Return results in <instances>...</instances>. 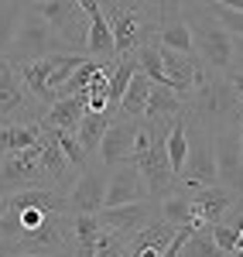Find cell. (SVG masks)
Instances as JSON below:
<instances>
[{"label":"cell","instance_id":"6da1fadb","mask_svg":"<svg viewBox=\"0 0 243 257\" xmlns=\"http://www.w3.org/2000/svg\"><path fill=\"white\" fill-rule=\"evenodd\" d=\"M182 117L188 123L209 131V134H219L226 127H236L240 123V96H236L233 82L226 79V76L205 72V79L195 86V93L185 99Z\"/></svg>","mask_w":243,"mask_h":257},{"label":"cell","instance_id":"7a4b0ae2","mask_svg":"<svg viewBox=\"0 0 243 257\" xmlns=\"http://www.w3.org/2000/svg\"><path fill=\"white\" fill-rule=\"evenodd\" d=\"M103 21L113 31V52L117 59L134 55L141 45L158 41V24H161L164 7L161 4H100Z\"/></svg>","mask_w":243,"mask_h":257},{"label":"cell","instance_id":"3957f363","mask_svg":"<svg viewBox=\"0 0 243 257\" xmlns=\"http://www.w3.org/2000/svg\"><path fill=\"white\" fill-rule=\"evenodd\" d=\"M178 11H182V21L188 24L192 48L202 62V69L216 72V76H226L236 65V41L219 28V21L205 11V4L202 7H178Z\"/></svg>","mask_w":243,"mask_h":257},{"label":"cell","instance_id":"277c9868","mask_svg":"<svg viewBox=\"0 0 243 257\" xmlns=\"http://www.w3.org/2000/svg\"><path fill=\"white\" fill-rule=\"evenodd\" d=\"M45 55H59V38H55V31L35 14V7H24V11H21V21H18V31H14V41H11L4 62H11V65L18 69L24 62H38V59H45Z\"/></svg>","mask_w":243,"mask_h":257},{"label":"cell","instance_id":"5b68a950","mask_svg":"<svg viewBox=\"0 0 243 257\" xmlns=\"http://www.w3.org/2000/svg\"><path fill=\"white\" fill-rule=\"evenodd\" d=\"M185 141H188V155H185V168H182V175H178V189L182 192H199V189H209V185H219L216 182L212 134L185 120Z\"/></svg>","mask_w":243,"mask_h":257},{"label":"cell","instance_id":"8992f818","mask_svg":"<svg viewBox=\"0 0 243 257\" xmlns=\"http://www.w3.org/2000/svg\"><path fill=\"white\" fill-rule=\"evenodd\" d=\"M45 113H48V106H41L35 96H28V89L21 86L14 65L0 59V120L4 123L38 127L45 120Z\"/></svg>","mask_w":243,"mask_h":257},{"label":"cell","instance_id":"52a82bcc","mask_svg":"<svg viewBox=\"0 0 243 257\" xmlns=\"http://www.w3.org/2000/svg\"><path fill=\"white\" fill-rule=\"evenodd\" d=\"M106 178H110V172L103 168L100 161H89L79 175H76V182L65 192L69 209L76 216H96L103 206H106Z\"/></svg>","mask_w":243,"mask_h":257},{"label":"cell","instance_id":"ba28073f","mask_svg":"<svg viewBox=\"0 0 243 257\" xmlns=\"http://www.w3.org/2000/svg\"><path fill=\"white\" fill-rule=\"evenodd\" d=\"M154 219H158V202H151V199L130 202V206H113V209H100L96 213V223H100L103 233H113L123 243L134 237V233H141L144 226L154 223Z\"/></svg>","mask_w":243,"mask_h":257},{"label":"cell","instance_id":"9c48e42d","mask_svg":"<svg viewBox=\"0 0 243 257\" xmlns=\"http://www.w3.org/2000/svg\"><path fill=\"white\" fill-rule=\"evenodd\" d=\"M212 155H216V182L226 192L243 196V148L236 127H226L212 134Z\"/></svg>","mask_w":243,"mask_h":257},{"label":"cell","instance_id":"30bf717a","mask_svg":"<svg viewBox=\"0 0 243 257\" xmlns=\"http://www.w3.org/2000/svg\"><path fill=\"white\" fill-rule=\"evenodd\" d=\"M41 189H55V192H69V185L76 182V168L65 158V151L59 148V134L52 127H41Z\"/></svg>","mask_w":243,"mask_h":257},{"label":"cell","instance_id":"8fae6325","mask_svg":"<svg viewBox=\"0 0 243 257\" xmlns=\"http://www.w3.org/2000/svg\"><path fill=\"white\" fill-rule=\"evenodd\" d=\"M137 131H141V120H123L113 117L110 131L103 134L100 151H96V161L103 168H117L123 161H134V141H137Z\"/></svg>","mask_w":243,"mask_h":257},{"label":"cell","instance_id":"7c38bea8","mask_svg":"<svg viewBox=\"0 0 243 257\" xmlns=\"http://www.w3.org/2000/svg\"><path fill=\"white\" fill-rule=\"evenodd\" d=\"M141 199H147V185H144L141 168L134 161H123L117 168H110V178H106V206L103 209L130 206V202H141Z\"/></svg>","mask_w":243,"mask_h":257},{"label":"cell","instance_id":"4fadbf2b","mask_svg":"<svg viewBox=\"0 0 243 257\" xmlns=\"http://www.w3.org/2000/svg\"><path fill=\"white\" fill-rule=\"evenodd\" d=\"M185 113V99L168 89V86H151V96H147V110H144V123L151 127H171L175 120H182Z\"/></svg>","mask_w":243,"mask_h":257},{"label":"cell","instance_id":"5bb4252c","mask_svg":"<svg viewBox=\"0 0 243 257\" xmlns=\"http://www.w3.org/2000/svg\"><path fill=\"white\" fill-rule=\"evenodd\" d=\"M236 199H243V196L226 192L223 185H209V189L192 192V206H195V216L202 219L205 226H216V223L233 209V202H236Z\"/></svg>","mask_w":243,"mask_h":257},{"label":"cell","instance_id":"9a60e30c","mask_svg":"<svg viewBox=\"0 0 243 257\" xmlns=\"http://www.w3.org/2000/svg\"><path fill=\"white\" fill-rule=\"evenodd\" d=\"M82 11H86V18H89V45H86V59L106 62L110 55H117V52H113V31H110V28H106V21H103L100 4L86 0V4H82Z\"/></svg>","mask_w":243,"mask_h":257},{"label":"cell","instance_id":"2e32d148","mask_svg":"<svg viewBox=\"0 0 243 257\" xmlns=\"http://www.w3.org/2000/svg\"><path fill=\"white\" fill-rule=\"evenodd\" d=\"M158 45L168 52H182V55H195L192 48V35H188V24L182 21L178 7H164L161 24H158Z\"/></svg>","mask_w":243,"mask_h":257},{"label":"cell","instance_id":"e0dca14e","mask_svg":"<svg viewBox=\"0 0 243 257\" xmlns=\"http://www.w3.org/2000/svg\"><path fill=\"white\" fill-rule=\"evenodd\" d=\"M55 38H59V55H86V45H89V18L82 11V4H76V11L55 31Z\"/></svg>","mask_w":243,"mask_h":257},{"label":"cell","instance_id":"ac0fdd59","mask_svg":"<svg viewBox=\"0 0 243 257\" xmlns=\"http://www.w3.org/2000/svg\"><path fill=\"white\" fill-rule=\"evenodd\" d=\"M82 117H86V96H65L48 106L41 127H52V131H62V134H76Z\"/></svg>","mask_w":243,"mask_h":257},{"label":"cell","instance_id":"d6986e66","mask_svg":"<svg viewBox=\"0 0 243 257\" xmlns=\"http://www.w3.org/2000/svg\"><path fill=\"white\" fill-rule=\"evenodd\" d=\"M158 216H161L168 226H175V230H182V226H205L202 219L195 216L192 192H182V189H175L168 199L158 202Z\"/></svg>","mask_w":243,"mask_h":257},{"label":"cell","instance_id":"ffe728a7","mask_svg":"<svg viewBox=\"0 0 243 257\" xmlns=\"http://www.w3.org/2000/svg\"><path fill=\"white\" fill-rule=\"evenodd\" d=\"M151 86H154V82L147 79L144 72H137V76L130 79V86H127V93H123L120 106H117V113H120L123 120H144L147 96H151Z\"/></svg>","mask_w":243,"mask_h":257},{"label":"cell","instance_id":"44dd1931","mask_svg":"<svg viewBox=\"0 0 243 257\" xmlns=\"http://www.w3.org/2000/svg\"><path fill=\"white\" fill-rule=\"evenodd\" d=\"M110 123H113V117H110V113H86V117H82V123L76 127V134H72V138L79 141V148L89 155V158H96L100 141H103V134L110 131Z\"/></svg>","mask_w":243,"mask_h":257},{"label":"cell","instance_id":"7402d4cb","mask_svg":"<svg viewBox=\"0 0 243 257\" xmlns=\"http://www.w3.org/2000/svg\"><path fill=\"white\" fill-rule=\"evenodd\" d=\"M41 141V123L24 127V123H0V155H18Z\"/></svg>","mask_w":243,"mask_h":257},{"label":"cell","instance_id":"603a6c76","mask_svg":"<svg viewBox=\"0 0 243 257\" xmlns=\"http://www.w3.org/2000/svg\"><path fill=\"white\" fill-rule=\"evenodd\" d=\"M103 69H106V62L86 59V62L79 65V69H76V72H72V76L65 79V86L59 89V96H55V99H65V96H82V93L89 89V82L96 79V76H100Z\"/></svg>","mask_w":243,"mask_h":257},{"label":"cell","instance_id":"cb8c5ba5","mask_svg":"<svg viewBox=\"0 0 243 257\" xmlns=\"http://www.w3.org/2000/svg\"><path fill=\"white\" fill-rule=\"evenodd\" d=\"M164 151H168V165H171V175H175V185H178V175H182V168H185V155H188L185 120H175V123H171L168 141H164Z\"/></svg>","mask_w":243,"mask_h":257},{"label":"cell","instance_id":"d4e9b609","mask_svg":"<svg viewBox=\"0 0 243 257\" xmlns=\"http://www.w3.org/2000/svg\"><path fill=\"white\" fill-rule=\"evenodd\" d=\"M178 257H233V254H223V250L216 247L212 233H209V226H202V230H192V237L185 240V247L178 250Z\"/></svg>","mask_w":243,"mask_h":257},{"label":"cell","instance_id":"484cf974","mask_svg":"<svg viewBox=\"0 0 243 257\" xmlns=\"http://www.w3.org/2000/svg\"><path fill=\"white\" fill-rule=\"evenodd\" d=\"M21 11H24L21 4H0V59L7 55V48H11V41H14Z\"/></svg>","mask_w":243,"mask_h":257},{"label":"cell","instance_id":"4316f807","mask_svg":"<svg viewBox=\"0 0 243 257\" xmlns=\"http://www.w3.org/2000/svg\"><path fill=\"white\" fill-rule=\"evenodd\" d=\"M205 11L219 21V28H223L229 38H243V14L240 11H233L226 4H205Z\"/></svg>","mask_w":243,"mask_h":257},{"label":"cell","instance_id":"83f0119b","mask_svg":"<svg viewBox=\"0 0 243 257\" xmlns=\"http://www.w3.org/2000/svg\"><path fill=\"white\" fill-rule=\"evenodd\" d=\"M76 11V4H59V0H45V4H35V14H38L52 31H59L62 24L69 21V14Z\"/></svg>","mask_w":243,"mask_h":257},{"label":"cell","instance_id":"f1b7e54d","mask_svg":"<svg viewBox=\"0 0 243 257\" xmlns=\"http://www.w3.org/2000/svg\"><path fill=\"white\" fill-rule=\"evenodd\" d=\"M93 257H127V243L113 233H100V243H96Z\"/></svg>","mask_w":243,"mask_h":257},{"label":"cell","instance_id":"f546056e","mask_svg":"<svg viewBox=\"0 0 243 257\" xmlns=\"http://www.w3.org/2000/svg\"><path fill=\"white\" fill-rule=\"evenodd\" d=\"M233 257H243V233H240V240H236V254Z\"/></svg>","mask_w":243,"mask_h":257},{"label":"cell","instance_id":"4dcf8cb0","mask_svg":"<svg viewBox=\"0 0 243 257\" xmlns=\"http://www.w3.org/2000/svg\"><path fill=\"white\" fill-rule=\"evenodd\" d=\"M236 134H240V148H243V113H240V123H236Z\"/></svg>","mask_w":243,"mask_h":257},{"label":"cell","instance_id":"1f68e13d","mask_svg":"<svg viewBox=\"0 0 243 257\" xmlns=\"http://www.w3.org/2000/svg\"><path fill=\"white\" fill-rule=\"evenodd\" d=\"M4 209H7V196H0V216H4Z\"/></svg>","mask_w":243,"mask_h":257},{"label":"cell","instance_id":"d6a6232c","mask_svg":"<svg viewBox=\"0 0 243 257\" xmlns=\"http://www.w3.org/2000/svg\"><path fill=\"white\" fill-rule=\"evenodd\" d=\"M0 257H7V247H4V240H0Z\"/></svg>","mask_w":243,"mask_h":257}]
</instances>
